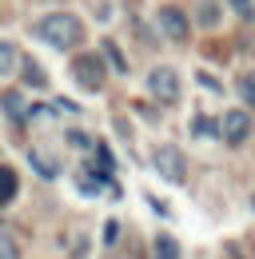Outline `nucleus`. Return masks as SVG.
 <instances>
[{
    "instance_id": "nucleus-13",
    "label": "nucleus",
    "mask_w": 255,
    "mask_h": 259,
    "mask_svg": "<svg viewBox=\"0 0 255 259\" xmlns=\"http://www.w3.org/2000/svg\"><path fill=\"white\" fill-rule=\"evenodd\" d=\"M24 80H28V84H36V88H44V84H48V76H44V72H40V64H32V60H24Z\"/></svg>"
},
{
    "instance_id": "nucleus-10",
    "label": "nucleus",
    "mask_w": 255,
    "mask_h": 259,
    "mask_svg": "<svg viewBox=\"0 0 255 259\" xmlns=\"http://www.w3.org/2000/svg\"><path fill=\"white\" fill-rule=\"evenodd\" d=\"M156 259H180V243L172 239V235H156Z\"/></svg>"
},
{
    "instance_id": "nucleus-1",
    "label": "nucleus",
    "mask_w": 255,
    "mask_h": 259,
    "mask_svg": "<svg viewBox=\"0 0 255 259\" xmlns=\"http://www.w3.org/2000/svg\"><path fill=\"white\" fill-rule=\"evenodd\" d=\"M36 36H40L44 44H52V48H76V44L84 40V24H80V16H72V12H52V16H44V20L36 24Z\"/></svg>"
},
{
    "instance_id": "nucleus-12",
    "label": "nucleus",
    "mask_w": 255,
    "mask_h": 259,
    "mask_svg": "<svg viewBox=\"0 0 255 259\" xmlns=\"http://www.w3.org/2000/svg\"><path fill=\"white\" fill-rule=\"evenodd\" d=\"M104 56H108V64L116 68V72H128V60L120 56V48H116V40H104Z\"/></svg>"
},
{
    "instance_id": "nucleus-15",
    "label": "nucleus",
    "mask_w": 255,
    "mask_h": 259,
    "mask_svg": "<svg viewBox=\"0 0 255 259\" xmlns=\"http://www.w3.org/2000/svg\"><path fill=\"white\" fill-rule=\"evenodd\" d=\"M191 132H195V136H220V128H216V120H207V116H199V120L191 124Z\"/></svg>"
},
{
    "instance_id": "nucleus-17",
    "label": "nucleus",
    "mask_w": 255,
    "mask_h": 259,
    "mask_svg": "<svg viewBox=\"0 0 255 259\" xmlns=\"http://www.w3.org/2000/svg\"><path fill=\"white\" fill-rule=\"evenodd\" d=\"M227 4H231V12H235L239 20H247V16H251V0H227Z\"/></svg>"
},
{
    "instance_id": "nucleus-8",
    "label": "nucleus",
    "mask_w": 255,
    "mask_h": 259,
    "mask_svg": "<svg viewBox=\"0 0 255 259\" xmlns=\"http://www.w3.org/2000/svg\"><path fill=\"white\" fill-rule=\"evenodd\" d=\"M16 199V171L0 163V203H12Z\"/></svg>"
},
{
    "instance_id": "nucleus-11",
    "label": "nucleus",
    "mask_w": 255,
    "mask_h": 259,
    "mask_svg": "<svg viewBox=\"0 0 255 259\" xmlns=\"http://www.w3.org/2000/svg\"><path fill=\"white\" fill-rule=\"evenodd\" d=\"M16 64H20V52H16L8 40H0V76H8Z\"/></svg>"
},
{
    "instance_id": "nucleus-3",
    "label": "nucleus",
    "mask_w": 255,
    "mask_h": 259,
    "mask_svg": "<svg viewBox=\"0 0 255 259\" xmlns=\"http://www.w3.org/2000/svg\"><path fill=\"white\" fill-rule=\"evenodd\" d=\"M156 171L163 180H172V184H184V176H188V167H184V152L180 148H156Z\"/></svg>"
},
{
    "instance_id": "nucleus-7",
    "label": "nucleus",
    "mask_w": 255,
    "mask_h": 259,
    "mask_svg": "<svg viewBox=\"0 0 255 259\" xmlns=\"http://www.w3.org/2000/svg\"><path fill=\"white\" fill-rule=\"evenodd\" d=\"M4 112L12 116V124H24V120H28V104H24V96H20V92H4Z\"/></svg>"
},
{
    "instance_id": "nucleus-4",
    "label": "nucleus",
    "mask_w": 255,
    "mask_h": 259,
    "mask_svg": "<svg viewBox=\"0 0 255 259\" xmlns=\"http://www.w3.org/2000/svg\"><path fill=\"white\" fill-rule=\"evenodd\" d=\"M148 88H152V96H156V100H163V104H176V100H180V76H176L172 68H152Z\"/></svg>"
},
{
    "instance_id": "nucleus-2",
    "label": "nucleus",
    "mask_w": 255,
    "mask_h": 259,
    "mask_svg": "<svg viewBox=\"0 0 255 259\" xmlns=\"http://www.w3.org/2000/svg\"><path fill=\"white\" fill-rule=\"evenodd\" d=\"M72 76H76V84L84 92H100L104 88V64L96 56H76L72 60Z\"/></svg>"
},
{
    "instance_id": "nucleus-18",
    "label": "nucleus",
    "mask_w": 255,
    "mask_h": 259,
    "mask_svg": "<svg viewBox=\"0 0 255 259\" xmlns=\"http://www.w3.org/2000/svg\"><path fill=\"white\" fill-rule=\"evenodd\" d=\"M251 207H255V195H251Z\"/></svg>"
},
{
    "instance_id": "nucleus-14",
    "label": "nucleus",
    "mask_w": 255,
    "mask_h": 259,
    "mask_svg": "<svg viewBox=\"0 0 255 259\" xmlns=\"http://www.w3.org/2000/svg\"><path fill=\"white\" fill-rule=\"evenodd\" d=\"M239 96L247 100V104H255V72H243V76H239Z\"/></svg>"
},
{
    "instance_id": "nucleus-5",
    "label": "nucleus",
    "mask_w": 255,
    "mask_h": 259,
    "mask_svg": "<svg viewBox=\"0 0 255 259\" xmlns=\"http://www.w3.org/2000/svg\"><path fill=\"white\" fill-rule=\"evenodd\" d=\"M247 132H251V116L247 112H223V120H220V136L227 140V144H243L247 140Z\"/></svg>"
},
{
    "instance_id": "nucleus-9",
    "label": "nucleus",
    "mask_w": 255,
    "mask_h": 259,
    "mask_svg": "<svg viewBox=\"0 0 255 259\" xmlns=\"http://www.w3.org/2000/svg\"><path fill=\"white\" fill-rule=\"evenodd\" d=\"M28 160H32V167H36L40 176H48V180H52V176H60V163L48 160V152H32Z\"/></svg>"
},
{
    "instance_id": "nucleus-16",
    "label": "nucleus",
    "mask_w": 255,
    "mask_h": 259,
    "mask_svg": "<svg viewBox=\"0 0 255 259\" xmlns=\"http://www.w3.org/2000/svg\"><path fill=\"white\" fill-rule=\"evenodd\" d=\"M0 259H20V251H16V243L0 231Z\"/></svg>"
},
{
    "instance_id": "nucleus-6",
    "label": "nucleus",
    "mask_w": 255,
    "mask_h": 259,
    "mask_svg": "<svg viewBox=\"0 0 255 259\" xmlns=\"http://www.w3.org/2000/svg\"><path fill=\"white\" fill-rule=\"evenodd\" d=\"M156 24L163 28V36H167V40H188V16H184L180 8H159Z\"/></svg>"
}]
</instances>
